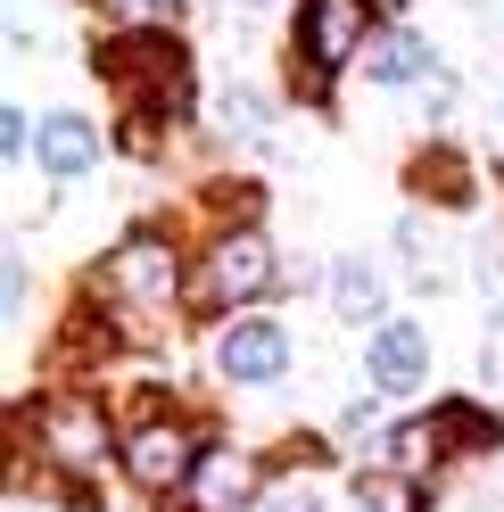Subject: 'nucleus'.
I'll return each instance as SVG.
<instances>
[{
	"instance_id": "nucleus-1",
	"label": "nucleus",
	"mask_w": 504,
	"mask_h": 512,
	"mask_svg": "<svg viewBox=\"0 0 504 512\" xmlns=\"http://www.w3.org/2000/svg\"><path fill=\"white\" fill-rule=\"evenodd\" d=\"M83 67L124 100V124H166V116L191 108V50H182V34H157V25H116V34L91 42Z\"/></svg>"
},
{
	"instance_id": "nucleus-2",
	"label": "nucleus",
	"mask_w": 504,
	"mask_h": 512,
	"mask_svg": "<svg viewBox=\"0 0 504 512\" xmlns=\"http://www.w3.org/2000/svg\"><path fill=\"white\" fill-rule=\"evenodd\" d=\"M372 0H298L290 9V42H281V67H290V100L331 108V83L364 67L372 50Z\"/></svg>"
},
{
	"instance_id": "nucleus-3",
	"label": "nucleus",
	"mask_w": 504,
	"mask_h": 512,
	"mask_svg": "<svg viewBox=\"0 0 504 512\" xmlns=\"http://www.w3.org/2000/svg\"><path fill=\"white\" fill-rule=\"evenodd\" d=\"M281 290V256L265 240V223H224L207 248H199V265H191V306L207 314V323H224V314H248L257 298Z\"/></svg>"
},
{
	"instance_id": "nucleus-4",
	"label": "nucleus",
	"mask_w": 504,
	"mask_h": 512,
	"mask_svg": "<svg viewBox=\"0 0 504 512\" xmlns=\"http://www.w3.org/2000/svg\"><path fill=\"white\" fill-rule=\"evenodd\" d=\"M116 430H108V405L91 397V389H50L42 405H34V455L50 463V471H67V488H75V504H91L100 512V455H116Z\"/></svg>"
},
{
	"instance_id": "nucleus-5",
	"label": "nucleus",
	"mask_w": 504,
	"mask_h": 512,
	"mask_svg": "<svg viewBox=\"0 0 504 512\" xmlns=\"http://www.w3.org/2000/svg\"><path fill=\"white\" fill-rule=\"evenodd\" d=\"M100 306H116V314H166L174 298H191V281H182V256H174V240L166 232H133V240H116L108 256H100V281H83Z\"/></svg>"
},
{
	"instance_id": "nucleus-6",
	"label": "nucleus",
	"mask_w": 504,
	"mask_h": 512,
	"mask_svg": "<svg viewBox=\"0 0 504 512\" xmlns=\"http://www.w3.org/2000/svg\"><path fill=\"white\" fill-rule=\"evenodd\" d=\"M116 463H124V479H133L141 496H182V488H191V471L207 463V430L182 422V413H166V405H157V413H133Z\"/></svg>"
},
{
	"instance_id": "nucleus-7",
	"label": "nucleus",
	"mask_w": 504,
	"mask_h": 512,
	"mask_svg": "<svg viewBox=\"0 0 504 512\" xmlns=\"http://www.w3.org/2000/svg\"><path fill=\"white\" fill-rule=\"evenodd\" d=\"M290 364H298V339H290L281 314H232V323L215 331V372H224L232 389H273Z\"/></svg>"
},
{
	"instance_id": "nucleus-8",
	"label": "nucleus",
	"mask_w": 504,
	"mask_h": 512,
	"mask_svg": "<svg viewBox=\"0 0 504 512\" xmlns=\"http://www.w3.org/2000/svg\"><path fill=\"white\" fill-rule=\"evenodd\" d=\"M364 83H381V91H430V108H447L455 100V75H447V58H438L414 25H381L364 50Z\"/></svg>"
},
{
	"instance_id": "nucleus-9",
	"label": "nucleus",
	"mask_w": 504,
	"mask_h": 512,
	"mask_svg": "<svg viewBox=\"0 0 504 512\" xmlns=\"http://www.w3.org/2000/svg\"><path fill=\"white\" fill-rule=\"evenodd\" d=\"M174 512H257L265 504V463L240 446H207V463L191 471V488L166 496Z\"/></svg>"
},
{
	"instance_id": "nucleus-10",
	"label": "nucleus",
	"mask_w": 504,
	"mask_h": 512,
	"mask_svg": "<svg viewBox=\"0 0 504 512\" xmlns=\"http://www.w3.org/2000/svg\"><path fill=\"white\" fill-rule=\"evenodd\" d=\"M430 364H438V356H430V331H422V323H397V314H389V323L364 339V380H372L381 397L430 389Z\"/></svg>"
},
{
	"instance_id": "nucleus-11",
	"label": "nucleus",
	"mask_w": 504,
	"mask_h": 512,
	"mask_svg": "<svg viewBox=\"0 0 504 512\" xmlns=\"http://www.w3.org/2000/svg\"><path fill=\"white\" fill-rule=\"evenodd\" d=\"M323 298H331V323H348V331H381L389 323V273L372 265V256H331V273H323Z\"/></svg>"
},
{
	"instance_id": "nucleus-12",
	"label": "nucleus",
	"mask_w": 504,
	"mask_h": 512,
	"mask_svg": "<svg viewBox=\"0 0 504 512\" xmlns=\"http://www.w3.org/2000/svg\"><path fill=\"white\" fill-rule=\"evenodd\" d=\"M100 124H91L83 108H50L42 116V141H34V157H42V174L50 182H83L91 166H100Z\"/></svg>"
},
{
	"instance_id": "nucleus-13",
	"label": "nucleus",
	"mask_w": 504,
	"mask_h": 512,
	"mask_svg": "<svg viewBox=\"0 0 504 512\" xmlns=\"http://www.w3.org/2000/svg\"><path fill=\"white\" fill-rule=\"evenodd\" d=\"M405 182H414V199H430V207H471L480 199V166H471L455 141H422Z\"/></svg>"
},
{
	"instance_id": "nucleus-14",
	"label": "nucleus",
	"mask_w": 504,
	"mask_h": 512,
	"mask_svg": "<svg viewBox=\"0 0 504 512\" xmlns=\"http://www.w3.org/2000/svg\"><path fill=\"white\" fill-rule=\"evenodd\" d=\"M430 422H438V438H447V463L455 455H496V446H504V413L496 405L447 397V405H430Z\"/></svg>"
},
{
	"instance_id": "nucleus-15",
	"label": "nucleus",
	"mask_w": 504,
	"mask_h": 512,
	"mask_svg": "<svg viewBox=\"0 0 504 512\" xmlns=\"http://www.w3.org/2000/svg\"><path fill=\"white\" fill-rule=\"evenodd\" d=\"M207 116H215V133H224L232 149H273V100H265V91H248V83H224Z\"/></svg>"
},
{
	"instance_id": "nucleus-16",
	"label": "nucleus",
	"mask_w": 504,
	"mask_h": 512,
	"mask_svg": "<svg viewBox=\"0 0 504 512\" xmlns=\"http://www.w3.org/2000/svg\"><path fill=\"white\" fill-rule=\"evenodd\" d=\"M397 256H405V281H414L422 298H447L455 273H447V248H438L430 215H397Z\"/></svg>"
},
{
	"instance_id": "nucleus-17",
	"label": "nucleus",
	"mask_w": 504,
	"mask_h": 512,
	"mask_svg": "<svg viewBox=\"0 0 504 512\" xmlns=\"http://www.w3.org/2000/svg\"><path fill=\"white\" fill-rule=\"evenodd\" d=\"M348 504H356V512H430V488H422V479H405V471H381V463H372V471L348 479Z\"/></svg>"
},
{
	"instance_id": "nucleus-18",
	"label": "nucleus",
	"mask_w": 504,
	"mask_h": 512,
	"mask_svg": "<svg viewBox=\"0 0 504 512\" xmlns=\"http://www.w3.org/2000/svg\"><path fill=\"white\" fill-rule=\"evenodd\" d=\"M116 25H157V34H182V17H191V0H100Z\"/></svg>"
},
{
	"instance_id": "nucleus-19",
	"label": "nucleus",
	"mask_w": 504,
	"mask_h": 512,
	"mask_svg": "<svg viewBox=\"0 0 504 512\" xmlns=\"http://www.w3.org/2000/svg\"><path fill=\"white\" fill-rule=\"evenodd\" d=\"M25 298H34V273H25V248H9L0 256V314L25 323Z\"/></svg>"
},
{
	"instance_id": "nucleus-20",
	"label": "nucleus",
	"mask_w": 504,
	"mask_h": 512,
	"mask_svg": "<svg viewBox=\"0 0 504 512\" xmlns=\"http://www.w3.org/2000/svg\"><path fill=\"white\" fill-rule=\"evenodd\" d=\"M34 141H42V116H25V108L9 100V108H0V157L25 166V149H34Z\"/></svg>"
},
{
	"instance_id": "nucleus-21",
	"label": "nucleus",
	"mask_w": 504,
	"mask_h": 512,
	"mask_svg": "<svg viewBox=\"0 0 504 512\" xmlns=\"http://www.w3.org/2000/svg\"><path fill=\"white\" fill-rule=\"evenodd\" d=\"M265 512H323V496H314L306 479H298V488H273V496H265Z\"/></svg>"
},
{
	"instance_id": "nucleus-22",
	"label": "nucleus",
	"mask_w": 504,
	"mask_h": 512,
	"mask_svg": "<svg viewBox=\"0 0 504 512\" xmlns=\"http://www.w3.org/2000/svg\"><path fill=\"white\" fill-rule=\"evenodd\" d=\"M232 9H240V17H257V9H265V0H232Z\"/></svg>"
},
{
	"instance_id": "nucleus-23",
	"label": "nucleus",
	"mask_w": 504,
	"mask_h": 512,
	"mask_svg": "<svg viewBox=\"0 0 504 512\" xmlns=\"http://www.w3.org/2000/svg\"><path fill=\"white\" fill-rule=\"evenodd\" d=\"M9 512H42V504H9Z\"/></svg>"
},
{
	"instance_id": "nucleus-24",
	"label": "nucleus",
	"mask_w": 504,
	"mask_h": 512,
	"mask_svg": "<svg viewBox=\"0 0 504 512\" xmlns=\"http://www.w3.org/2000/svg\"><path fill=\"white\" fill-rule=\"evenodd\" d=\"M496 133H504V100H496Z\"/></svg>"
}]
</instances>
